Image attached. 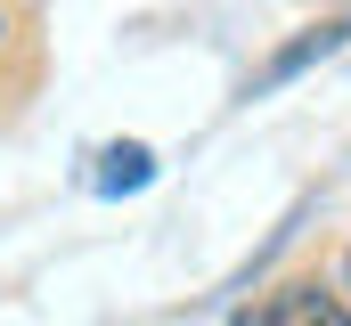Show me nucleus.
Here are the masks:
<instances>
[{
    "instance_id": "obj_1",
    "label": "nucleus",
    "mask_w": 351,
    "mask_h": 326,
    "mask_svg": "<svg viewBox=\"0 0 351 326\" xmlns=\"http://www.w3.org/2000/svg\"><path fill=\"white\" fill-rule=\"evenodd\" d=\"M245 326H351L343 294L335 286H319V277H294V286H278L262 310H245Z\"/></svg>"
},
{
    "instance_id": "obj_2",
    "label": "nucleus",
    "mask_w": 351,
    "mask_h": 326,
    "mask_svg": "<svg viewBox=\"0 0 351 326\" xmlns=\"http://www.w3.org/2000/svg\"><path fill=\"white\" fill-rule=\"evenodd\" d=\"M343 41H351V16H327V25H311V33H294V41H286V49L269 58L262 74H254V90H278V82H294L302 66H319V58H335Z\"/></svg>"
},
{
    "instance_id": "obj_3",
    "label": "nucleus",
    "mask_w": 351,
    "mask_h": 326,
    "mask_svg": "<svg viewBox=\"0 0 351 326\" xmlns=\"http://www.w3.org/2000/svg\"><path fill=\"white\" fill-rule=\"evenodd\" d=\"M147 179V147H114L106 155V188H139Z\"/></svg>"
},
{
    "instance_id": "obj_4",
    "label": "nucleus",
    "mask_w": 351,
    "mask_h": 326,
    "mask_svg": "<svg viewBox=\"0 0 351 326\" xmlns=\"http://www.w3.org/2000/svg\"><path fill=\"white\" fill-rule=\"evenodd\" d=\"M343 286H351V253H343ZM343 310H351V294H343Z\"/></svg>"
},
{
    "instance_id": "obj_5",
    "label": "nucleus",
    "mask_w": 351,
    "mask_h": 326,
    "mask_svg": "<svg viewBox=\"0 0 351 326\" xmlns=\"http://www.w3.org/2000/svg\"><path fill=\"white\" fill-rule=\"evenodd\" d=\"M0 33H8V16H0Z\"/></svg>"
}]
</instances>
